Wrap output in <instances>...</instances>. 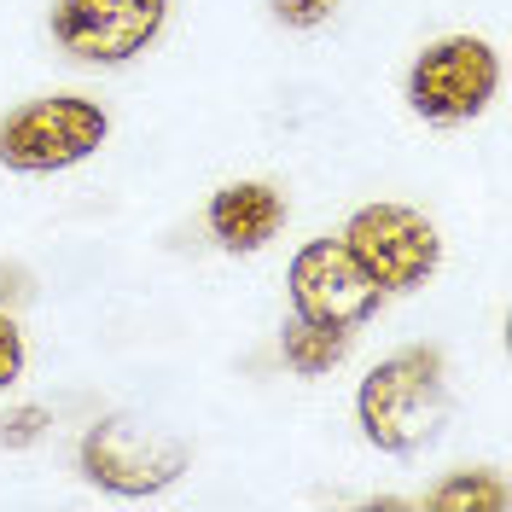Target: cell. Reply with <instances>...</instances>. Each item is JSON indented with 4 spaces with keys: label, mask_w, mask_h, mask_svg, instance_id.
Listing matches in <instances>:
<instances>
[{
    "label": "cell",
    "mask_w": 512,
    "mask_h": 512,
    "mask_svg": "<svg viewBox=\"0 0 512 512\" xmlns=\"http://www.w3.org/2000/svg\"><path fill=\"white\" fill-rule=\"evenodd\" d=\"M30 297V274L18 268V262H0V309H12V303H24Z\"/></svg>",
    "instance_id": "14"
},
{
    "label": "cell",
    "mask_w": 512,
    "mask_h": 512,
    "mask_svg": "<svg viewBox=\"0 0 512 512\" xmlns=\"http://www.w3.org/2000/svg\"><path fill=\"white\" fill-rule=\"evenodd\" d=\"M338 239L373 274V286L384 297H408V291L431 286L437 268H443V233H437V222L425 210H414V204H396V198L361 204Z\"/></svg>",
    "instance_id": "3"
},
{
    "label": "cell",
    "mask_w": 512,
    "mask_h": 512,
    "mask_svg": "<svg viewBox=\"0 0 512 512\" xmlns=\"http://www.w3.org/2000/svg\"><path fill=\"white\" fill-rule=\"evenodd\" d=\"M47 425H53V414L41 402H18L0 414V448H35L47 437Z\"/></svg>",
    "instance_id": "11"
},
{
    "label": "cell",
    "mask_w": 512,
    "mask_h": 512,
    "mask_svg": "<svg viewBox=\"0 0 512 512\" xmlns=\"http://www.w3.org/2000/svg\"><path fill=\"white\" fill-rule=\"evenodd\" d=\"M425 507L431 512H507L512 495L489 466H460V472H448V478L425 495Z\"/></svg>",
    "instance_id": "10"
},
{
    "label": "cell",
    "mask_w": 512,
    "mask_h": 512,
    "mask_svg": "<svg viewBox=\"0 0 512 512\" xmlns=\"http://www.w3.org/2000/svg\"><path fill=\"white\" fill-rule=\"evenodd\" d=\"M111 140V111L88 94H41L0 117V169L59 175L88 163Z\"/></svg>",
    "instance_id": "2"
},
{
    "label": "cell",
    "mask_w": 512,
    "mask_h": 512,
    "mask_svg": "<svg viewBox=\"0 0 512 512\" xmlns=\"http://www.w3.org/2000/svg\"><path fill=\"white\" fill-rule=\"evenodd\" d=\"M24 367H30V344H24V326L12 320V309H0V396H6L12 384L24 379Z\"/></svg>",
    "instance_id": "12"
},
{
    "label": "cell",
    "mask_w": 512,
    "mask_h": 512,
    "mask_svg": "<svg viewBox=\"0 0 512 512\" xmlns=\"http://www.w3.org/2000/svg\"><path fill=\"white\" fill-rule=\"evenodd\" d=\"M268 12H274L286 30H320V24L338 12V0H268Z\"/></svg>",
    "instance_id": "13"
},
{
    "label": "cell",
    "mask_w": 512,
    "mask_h": 512,
    "mask_svg": "<svg viewBox=\"0 0 512 512\" xmlns=\"http://www.w3.org/2000/svg\"><path fill=\"white\" fill-rule=\"evenodd\" d=\"M204 227L227 256H256L268 251L286 227V192L274 181H227L204 204Z\"/></svg>",
    "instance_id": "8"
},
{
    "label": "cell",
    "mask_w": 512,
    "mask_h": 512,
    "mask_svg": "<svg viewBox=\"0 0 512 512\" xmlns=\"http://www.w3.org/2000/svg\"><path fill=\"white\" fill-rule=\"evenodd\" d=\"M350 338L355 332H332V326H309V320H286V332H280V355H286V367L297 379H326L344 355H350Z\"/></svg>",
    "instance_id": "9"
},
{
    "label": "cell",
    "mask_w": 512,
    "mask_h": 512,
    "mask_svg": "<svg viewBox=\"0 0 512 512\" xmlns=\"http://www.w3.org/2000/svg\"><path fill=\"white\" fill-rule=\"evenodd\" d=\"M286 297H291V315L297 320L332 326V332L367 326L384 303L373 274L344 251V239H309V245H297V256L286 262Z\"/></svg>",
    "instance_id": "6"
},
{
    "label": "cell",
    "mask_w": 512,
    "mask_h": 512,
    "mask_svg": "<svg viewBox=\"0 0 512 512\" xmlns=\"http://www.w3.org/2000/svg\"><path fill=\"white\" fill-rule=\"evenodd\" d=\"M47 24L76 64H128L163 35L169 0H53Z\"/></svg>",
    "instance_id": "7"
},
{
    "label": "cell",
    "mask_w": 512,
    "mask_h": 512,
    "mask_svg": "<svg viewBox=\"0 0 512 512\" xmlns=\"http://www.w3.org/2000/svg\"><path fill=\"white\" fill-rule=\"evenodd\" d=\"M76 460H82V478L88 483L111 489V495H128V501H140V495H158V489H169V483L187 472L192 448L181 443V437L158 431V425L99 419V425L82 431Z\"/></svg>",
    "instance_id": "5"
},
{
    "label": "cell",
    "mask_w": 512,
    "mask_h": 512,
    "mask_svg": "<svg viewBox=\"0 0 512 512\" xmlns=\"http://www.w3.org/2000/svg\"><path fill=\"white\" fill-rule=\"evenodd\" d=\"M408 111L437 128H460L483 117L501 94V53L483 35H437L408 64Z\"/></svg>",
    "instance_id": "4"
},
{
    "label": "cell",
    "mask_w": 512,
    "mask_h": 512,
    "mask_svg": "<svg viewBox=\"0 0 512 512\" xmlns=\"http://www.w3.org/2000/svg\"><path fill=\"white\" fill-rule=\"evenodd\" d=\"M443 414H448V390L437 350L384 355L355 390V425L379 454H419L437 437Z\"/></svg>",
    "instance_id": "1"
}]
</instances>
